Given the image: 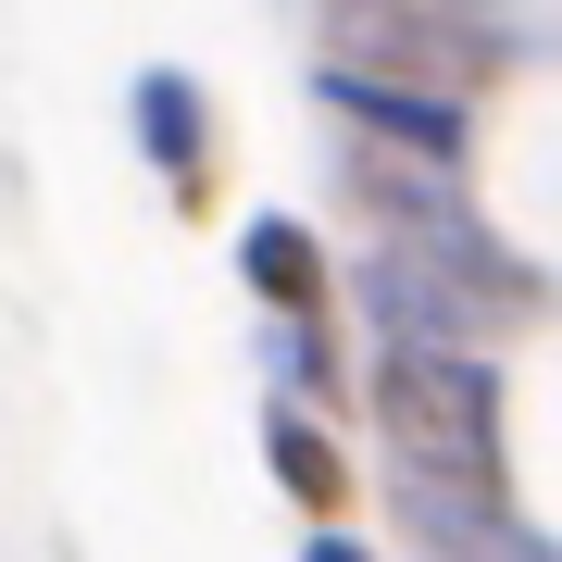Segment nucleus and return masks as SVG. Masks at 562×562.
I'll use <instances>...</instances> for the list:
<instances>
[{"instance_id":"3","label":"nucleus","mask_w":562,"mask_h":562,"mask_svg":"<svg viewBox=\"0 0 562 562\" xmlns=\"http://www.w3.org/2000/svg\"><path fill=\"white\" fill-rule=\"evenodd\" d=\"M262 450H276V475L301 487V501H338V462H325V438H313L301 413H276V425H262Z\"/></svg>"},{"instance_id":"2","label":"nucleus","mask_w":562,"mask_h":562,"mask_svg":"<svg viewBox=\"0 0 562 562\" xmlns=\"http://www.w3.org/2000/svg\"><path fill=\"white\" fill-rule=\"evenodd\" d=\"M325 101H338V113H362L375 138H413L425 162H450V150H462L450 88H413V76H362V63H338V76H325Z\"/></svg>"},{"instance_id":"4","label":"nucleus","mask_w":562,"mask_h":562,"mask_svg":"<svg viewBox=\"0 0 562 562\" xmlns=\"http://www.w3.org/2000/svg\"><path fill=\"white\" fill-rule=\"evenodd\" d=\"M138 113H150V150L188 176V150H201V125H188V88H176V76H150V88H138Z\"/></svg>"},{"instance_id":"6","label":"nucleus","mask_w":562,"mask_h":562,"mask_svg":"<svg viewBox=\"0 0 562 562\" xmlns=\"http://www.w3.org/2000/svg\"><path fill=\"white\" fill-rule=\"evenodd\" d=\"M313 562H362V550H350V538H313Z\"/></svg>"},{"instance_id":"5","label":"nucleus","mask_w":562,"mask_h":562,"mask_svg":"<svg viewBox=\"0 0 562 562\" xmlns=\"http://www.w3.org/2000/svg\"><path fill=\"white\" fill-rule=\"evenodd\" d=\"M250 276L262 288H313V250L288 238V225H250Z\"/></svg>"},{"instance_id":"1","label":"nucleus","mask_w":562,"mask_h":562,"mask_svg":"<svg viewBox=\"0 0 562 562\" xmlns=\"http://www.w3.org/2000/svg\"><path fill=\"white\" fill-rule=\"evenodd\" d=\"M387 462L501 487V375L475 350H387Z\"/></svg>"}]
</instances>
